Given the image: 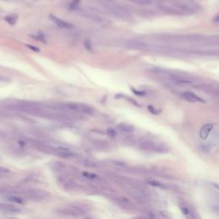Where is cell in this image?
Instances as JSON below:
<instances>
[{"mask_svg": "<svg viewBox=\"0 0 219 219\" xmlns=\"http://www.w3.org/2000/svg\"><path fill=\"white\" fill-rule=\"evenodd\" d=\"M87 210L79 205H70L61 208L58 210V212L64 216H70V217H79L86 213Z\"/></svg>", "mask_w": 219, "mask_h": 219, "instance_id": "1", "label": "cell"}, {"mask_svg": "<svg viewBox=\"0 0 219 219\" xmlns=\"http://www.w3.org/2000/svg\"><path fill=\"white\" fill-rule=\"evenodd\" d=\"M27 196L32 200L40 201L48 198L49 193L46 191L42 189H31L27 192Z\"/></svg>", "mask_w": 219, "mask_h": 219, "instance_id": "2", "label": "cell"}, {"mask_svg": "<svg viewBox=\"0 0 219 219\" xmlns=\"http://www.w3.org/2000/svg\"><path fill=\"white\" fill-rule=\"evenodd\" d=\"M55 153L63 158H72L74 157V153L66 147H58L55 150Z\"/></svg>", "mask_w": 219, "mask_h": 219, "instance_id": "3", "label": "cell"}, {"mask_svg": "<svg viewBox=\"0 0 219 219\" xmlns=\"http://www.w3.org/2000/svg\"><path fill=\"white\" fill-rule=\"evenodd\" d=\"M50 18H51V20L57 26H58V27H60V28H62L70 29V28H74V26L71 23L67 22H65L64 20H62V19H60V18H58V17H57V16H53V15H51V16H50Z\"/></svg>", "mask_w": 219, "mask_h": 219, "instance_id": "4", "label": "cell"}, {"mask_svg": "<svg viewBox=\"0 0 219 219\" xmlns=\"http://www.w3.org/2000/svg\"><path fill=\"white\" fill-rule=\"evenodd\" d=\"M182 97L183 99H185L186 100L189 101V102H202L204 103L205 100H203L201 98H199V96H197L196 94H194L193 93L190 92V91H185L182 93Z\"/></svg>", "mask_w": 219, "mask_h": 219, "instance_id": "5", "label": "cell"}, {"mask_svg": "<svg viewBox=\"0 0 219 219\" xmlns=\"http://www.w3.org/2000/svg\"><path fill=\"white\" fill-rule=\"evenodd\" d=\"M214 128V125L212 123H207L205 125H204L200 131H199V136L202 140H206L208 138V136L210 135L211 132L213 130Z\"/></svg>", "mask_w": 219, "mask_h": 219, "instance_id": "6", "label": "cell"}, {"mask_svg": "<svg viewBox=\"0 0 219 219\" xmlns=\"http://www.w3.org/2000/svg\"><path fill=\"white\" fill-rule=\"evenodd\" d=\"M0 210L6 213H17L21 212V209L12 204H0Z\"/></svg>", "mask_w": 219, "mask_h": 219, "instance_id": "7", "label": "cell"}, {"mask_svg": "<svg viewBox=\"0 0 219 219\" xmlns=\"http://www.w3.org/2000/svg\"><path fill=\"white\" fill-rule=\"evenodd\" d=\"M157 143H154L151 141H143L140 143V148L145 151H156Z\"/></svg>", "mask_w": 219, "mask_h": 219, "instance_id": "8", "label": "cell"}, {"mask_svg": "<svg viewBox=\"0 0 219 219\" xmlns=\"http://www.w3.org/2000/svg\"><path fill=\"white\" fill-rule=\"evenodd\" d=\"M93 111H94V110L89 105H82V104H76V112H81L84 114L92 115L93 113Z\"/></svg>", "mask_w": 219, "mask_h": 219, "instance_id": "9", "label": "cell"}, {"mask_svg": "<svg viewBox=\"0 0 219 219\" xmlns=\"http://www.w3.org/2000/svg\"><path fill=\"white\" fill-rule=\"evenodd\" d=\"M6 199L8 201L13 203V204H16V205H22L24 204V200L22 197H20L19 195H16V194H14V193H11V194H9L6 196Z\"/></svg>", "mask_w": 219, "mask_h": 219, "instance_id": "10", "label": "cell"}, {"mask_svg": "<svg viewBox=\"0 0 219 219\" xmlns=\"http://www.w3.org/2000/svg\"><path fill=\"white\" fill-rule=\"evenodd\" d=\"M37 148L45 153H48V154H51L55 152V148H53L52 146H51L50 145H45V144H37Z\"/></svg>", "mask_w": 219, "mask_h": 219, "instance_id": "11", "label": "cell"}, {"mask_svg": "<svg viewBox=\"0 0 219 219\" xmlns=\"http://www.w3.org/2000/svg\"><path fill=\"white\" fill-rule=\"evenodd\" d=\"M177 84L179 85H193V81L190 79H187V78H185V77H180V76H175L174 79H173Z\"/></svg>", "mask_w": 219, "mask_h": 219, "instance_id": "12", "label": "cell"}, {"mask_svg": "<svg viewBox=\"0 0 219 219\" xmlns=\"http://www.w3.org/2000/svg\"><path fill=\"white\" fill-rule=\"evenodd\" d=\"M117 128L122 133H131L134 131V127L128 123H121L118 125Z\"/></svg>", "mask_w": 219, "mask_h": 219, "instance_id": "13", "label": "cell"}, {"mask_svg": "<svg viewBox=\"0 0 219 219\" xmlns=\"http://www.w3.org/2000/svg\"><path fill=\"white\" fill-rule=\"evenodd\" d=\"M62 184H63V186H64V187L65 188V189H68V190H70V189H72L74 188V187H75V184L74 182L72 180H70V179H69V178H66V179H63V182H62Z\"/></svg>", "mask_w": 219, "mask_h": 219, "instance_id": "14", "label": "cell"}, {"mask_svg": "<svg viewBox=\"0 0 219 219\" xmlns=\"http://www.w3.org/2000/svg\"><path fill=\"white\" fill-rule=\"evenodd\" d=\"M4 19H5V21H6L9 24H10V25H15V24L16 23V22H17L18 17H17V16H16V15H9V16H5Z\"/></svg>", "mask_w": 219, "mask_h": 219, "instance_id": "15", "label": "cell"}, {"mask_svg": "<svg viewBox=\"0 0 219 219\" xmlns=\"http://www.w3.org/2000/svg\"><path fill=\"white\" fill-rule=\"evenodd\" d=\"M148 182L150 183L151 185L154 186V187H162V188H164V184H163V183H161L160 182H158V181H156V180H150V181H148Z\"/></svg>", "mask_w": 219, "mask_h": 219, "instance_id": "16", "label": "cell"}, {"mask_svg": "<svg viewBox=\"0 0 219 219\" xmlns=\"http://www.w3.org/2000/svg\"><path fill=\"white\" fill-rule=\"evenodd\" d=\"M135 3L140 5H149L152 3V0H135Z\"/></svg>", "mask_w": 219, "mask_h": 219, "instance_id": "17", "label": "cell"}, {"mask_svg": "<svg viewBox=\"0 0 219 219\" xmlns=\"http://www.w3.org/2000/svg\"><path fill=\"white\" fill-rule=\"evenodd\" d=\"M84 46L85 48L87 49V51H93V48H92V44H91V41L89 39H86L84 41Z\"/></svg>", "mask_w": 219, "mask_h": 219, "instance_id": "18", "label": "cell"}, {"mask_svg": "<svg viewBox=\"0 0 219 219\" xmlns=\"http://www.w3.org/2000/svg\"><path fill=\"white\" fill-rule=\"evenodd\" d=\"M82 176H85L86 178H88V179H95V178L98 177L97 175L92 174V173H88V172H83V173H82Z\"/></svg>", "mask_w": 219, "mask_h": 219, "instance_id": "19", "label": "cell"}, {"mask_svg": "<svg viewBox=\"0 0 219 219\" xmlns=\"http://www.w3.org/2000/svg\"><path fill=\"white\" fill-rule=\"evenodd\" d=\"M147 109H148V110H149L151 113H152V114H154V115H157V114H159V113L161 112L160 110L155 109L152 105H148V106H147Z\"/></svg>", "mask_w": 219, "mask_h": 219, "instance_id": "20", "label": "cell"}, {"mask_svg": "<svg viewBox=\"0 0 219 219\" xmlns=\"http://www.w3.org/2000/svg\"><path fill=\"white\" fill-rule=\"evenodd\" d=\"M8 174H10V170L5 167L0 166V176L1 175H8Z\"/></svg>", "mask_w": 219, "mask_h": 219, "instance_id": "21", "label": "cell"}, {"mask_svg": "<svg viewBox=\"0 0 219 219\" xmlns=\"http://www.w3.org/2000/svg\"><path fill=\"white\" fill-rule=\"evenodd\" d=\"M107 134H108V135H110V137H115V136H116V131L114 129V128H110L107 129Z\"/></svg>", "mask_w": 219, "mask_h": 219, "instance_id": "22", "label": "cell"}, {"mask_svg": "<svg viewBox=\"0 0 219 219\" xmlns=\"http://www.w3.org/2000/svg\"><path fill=\"white\" fill-rule=\"evenodd\" d=\"M64 166V164H63V163H60V162H57V163H55V164H54V168H55L57 170H62Z\"/></svg>", "mask_w": 219, "mask_h": 219, "instance_id": "23", "label": "cell"}, {"mask_svg": "<svg viewBox=\"0 0 219 219\" xmlns=\"http://www.w3.org/2000/svg\"><path fill=\"white\" fill-rule=\"evenodd\" d=\"M180 209H181V211H182V212L184 215H188L189 214V209L187 208V207H186L185 205H181L180 206Z\"/></svg>", "mask_w": 219, "mask_h": 219, "instance_id": "24", "label": "cell"}, {"mask_svg": "<svg viewBox=\"0 0 219 219\" xmlns=\"http://www.w3.org/2000/svg\"><path fill=\"white\" fill-rule=\"evenodd\" d=\"M79 3H80V0H74L73 2L70 3V8L71 9H75V8L78 6Z\"/></svg>", "mask_w": 219, "mask_h": 219, "instance_id": "25", "label": "cell"}, {"mask_svg": "<svg viewBox=\"0 0 219 219\" xmlns=\"http://www.w3.org/2000/svg\"><path fill=\"white\" fill-rule=\"evenodd\" d=\"M85 165L87 166V167H91V168H95L97 166V164L92 161H86L85 162Z\"/></svg>", "mask_w": 219, "mask_h": 219, "instance_id": "26", "label": "cell"}, {"mask_svg": "<svg viewBox=\"0 0 219 219\" xmlns=\"http://www.w3.org/2000/svg\"><path fill=\"white\" fill-rule=\"evenodd\" d=\"M27 45V47H28V48H29V49H30V50H32L33 51H35V52H39V51H40L39 48H38V47L33 46V45Z\"/></svg>", "mask_w": 219, "mask_h": 219, "instance_id": "27", "label": "cell"}, {"mask_svg": "<svg viewBox=\"0 0 219 219\" xmlns=\"http://www.w3.org/2000/svg\"><path fill=\"white\" fill-rule=\"evenodd\" d=\"M131 89H132V91L134 92V93L136 94V95H139V96H144V95H146L145 92H140V91H137V90H135V89H134V88H131Z\"/></svg>", "mask_w": 219, "mask_h": 219, "instance_id": "28", "label": "cell"}, {"mask_svg": "<svg viewBox=\"0 0 219 219\" xmlns=\"http://www.w3.org/2000/svg\"><path fill=\"white\" fill-rule=\"evenodd\" d=\"M160 214H161L164 218H170V215L167 213V212H161Z\"/></svg>", "mask_w": 219, "mask_h": 219, "instance_id": "29", "label": "cell"}, {"mask_svg": "<svg viewBox=\"0 0 219 219\" xmlns=\"http://www.w3.org/2000/svg\"><path fill=\"white\" fill-rule=\"evenodd\" d=\"M131 219H145L144 218H141V217H138V218H134Z\"/></svg>", "mask_w": 219, "mask_h": 219, "instance_id": "30", "label": "cell"}, {"mask_svg": "<svg viewBox=\"0 0 219 219\" xmlns=\"http://www.w3.org/2000/svg\"><path fill=\"white\" fill-rule=\"evenodd\" d=\"M84 219H93V218H84Z\"/></svg>", "mask_w": 219, "mask_h": 219, "instance_id": "31", "label": "cell"}, {"mask_svg": "<svg viewBox=\"0 0 219 219\" xmlns=\"http://www.w3.org/2000/svg\"><path fill=\"white\" fill-rule=\"evenodd\" d=\"M105 1H108V2H110V1H112V0H105Z\"/></svg>", "mask_w": 219, "mask_h": 219, "instance_id": "32", "label": "cell"}]
</instances>
